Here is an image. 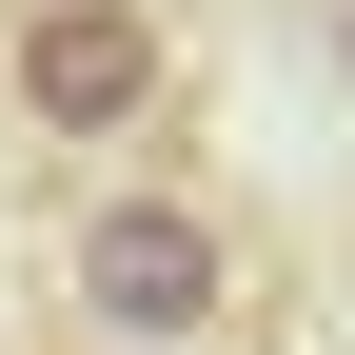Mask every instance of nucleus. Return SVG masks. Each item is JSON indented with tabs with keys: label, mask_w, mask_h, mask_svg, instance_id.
Instances as JSON below:
<instances>
[{
	"label": "nucleus",
	"mask_w": 355,
	"mask_h": 355,
	"mask_svg": "<svg viewBox=\"0 0 355 355\" xmlns=\"http://www.w3.org/2000/svg\"><path fill=\"white\" fill-rule=\"evenodd\" d=\"M60 296H79L99 355H217V316H237V217H217L198 178H119V198H79Z\"/></svg>",
	"instance_id": "nucleus-1"
},
{
	"label": "nucleus",
	"mask_w": 355,
	"mask_h": 355,
	"mask_svg": "<svg viewBox=\"0 0 355 355\" xmlns=\"http://www.w3.org/2000/svg\"><path fill=\"white\" fill-rule=\"evenodd\" d=\"M0 99H20V139H139L178 99V20L158 0H20L0 20Z\"/></svg>",
	"instance_id": "nucleus-2"
},
{
	"label": "nucleus",
	"mask_w": 355,
	"mask_h": 355,
	"mask_svg": "<svg viewBox=\"0 0 355 355\" xmlns=\"http://www.w3.org/2000/svg\"><path fill=\"white\" fill-rule=\"evenodd\" d=\"M336 99H355V0H336Z\"/></svg>",
	"instance_id": "nucleus-3"
}]
</instances>
